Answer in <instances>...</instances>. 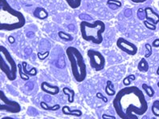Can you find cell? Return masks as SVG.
I'll return each mask as SVG.
<instances>
[{
  "label": "cell",
  "instance_id": "obj_23",
  "mask_svg": "<svg viewBox=\"0 0 159 119\" xmlns=\"http://www.w3.org/2000/svg\"><path fill=\"white\" fill-rule=\"evenodd\" d=\"M135 79H136V78H135V76H134V74L128 75L127 77H125L123 79V84H124V86H125V87H128V86L130 85L131 82H132V81H134Z\"/></svg>",
  "mask_w": 159,
  "mask_h": 119
},
{
  "label": "cell",
  "instance_id": "obj_3",
  "mask_svg": "<svg viewBox=\"0 0 159 119\" xmlns=\"http://www.w3.org/2000/svg\"><path fill=\"white\" fill-rule=\"evenodd\" d=\"M66 55L70 62L74 79L77 83H82L87 76V68L83 55L80 51L74 46H68L66 49Z\"/></svg>",
  "mask_w": 159,
  "mask_h": 119
},
{
  "label": "cell",
  "instance_id": "obj_25",
  "mask_svg": "<svg viewBox=\"0 0 159 119\" xmlns=\"http://www.w3.org/2000/svg\"><path fill=\"white\" fill-rule=\"evenodd\" d=\"M143 24L145 25V27L147 28V29L149 30H151V31H156V29H157V27H156V25H154V24H153L152 23H150V22L147 21L146 19L143 20Z\"/></svg>",
  "mask_w": 159,
  "mask_h": 119
},
{
  "label": "cell",
  "instance_id": "obj_22",
  "mask_svg": "<svg viewBox=\"0 0 159 119\" xmlns=\"http://www.w3.org/2000/svg\"><path fill=\"white\" fill-rule=\"evenodd\" d=\"M18 70H19V73H20V76L21 78V79H23V81L29 80V75L23 72V69L22 64H18Z\"/></svg>",
  "mask_w": 159,
  "mask_h": 119
},
{
  "label": "cell",
  "instance_id": "obj_15",
  "mask_svg": "<svg viewBox=\"0 0 159 119\" xmlns=\"http://www.w3.org/2000/svg\"><path fill=\"white\" fill-rule=\"evenodd\" d=\"M105 94L108 96H114L116 95V91L113 89V84L111 81L108 80L106 82V86H105Z\"/></svg>",
  "mask_w": 159,
  "mask_h": 119
},
{
  "label": "cell",
  "instance_id": "obj_28",
  "mask_svg": "<svg viewBox=\"0 0 159 119\" xmlns=\"http://www.w3.org/2000/svg\"><path fill=\"white\" fill-rule=\"evenodd\" d=\"M27 74L29 75V76H35V75L37 74L36 68H35V67L31 68L30 70L27 71Z\"/></svg>",
  "mask_w": 159,
  "mask_h": 119
},
{
  "label": "cell",
  "instance_id": "obj_9",
  "mask_svg": "<svg viewBox=\"0 0 159 119\" xmlns=\"http://www.w3.org/2000/svg\"><path fill=\"white\" fill-rule=\"evenodd\" d=\"M40 88L42 91L49 95H57L60 93V87L57 86H53L47 82H43L40 85Z\"/></svg>",
  "mask_w": 159,
  "mask_h": 119
},
{
  "label": "cell",
  "instance_id": "obj_27",
  "mask_svg": "<svg viewBox=\"0 0 159 119\" xmlns=\"http://www.w3.org/2000/svg\"><path fill=\"white\" fill-rule=\"evenodd\" d=\"M48 55H49V51L45 52V53H43V54H42V53H38V58H39L40 60H44Z\"/></svg>",
  "mask_w": 159,
  "mask_h": 119
},
{
  "label": "cell",
  "instance_id": "obj_12",
  "mask_svg": "<svg viewBox=\"0 0 159 119\" xmlns=\"http://www.w3.org/2000/svg\"><path fill=\"white\" fill-rule=\"evenodd\" d=\"M62 113L64 115L74 116V117H80L82 116V111L80 109H72L71 110L69 106H64L62 107Z\"/></svg>",
  "mask_w": 159,
  "mask_h": 119
},
{
  "label": "cell",
  "instance_id": "obj_2",
  "mask_svg": "<svg viewBox=\"0 0 159 119\" xmlns=\"http://www.w3.org/2000/svg\"><path fill=\"white\" fill-rule=\"evenodd\" d=\"M26 19L21 12L15 10L7 0H0V30L13 31L25 25Z\"/></svg>",
  "mask_w": 159,
  "mask_h": 119
},
{
  "label": "cell",
  "instance_id": "obj_33",
  "mask_svg": "<svg viewBox=\"0 0 159 119\" xmlns=\"http://www.w3.org/2000/svg\"><path fill=\"white\" fill-rule=\"evenodd\" d=\"M130 1L134 3H143V2H146L147 0H130Z\"/></svg>",
  "mask_w": 159,
  "mask_h": 119
},
{
  "label": "cell",
  "instance_id": "obj_26",
  "mask_svg": "<svg viewBox=\"0 0 159 119\" xmlns=\"http://www.w3.org/2000/svg\"><path fill=\"white\" fill-rule=\"evenodd\" d=\"M145 46H146V54H145V58H149V57L152 55V46L150 44H149V43H146Z\"/></svg>",
  "mask_w": 159,
  "mask_h": 119
},
{
  "label": "cell",
  "instance_id": "obj_30",
  "mask_svg": "<svg viewBox=\"0 0 159 119\" xmlns=\"http://www.w3.org/2000/svg\"><path fill=\"white\" fill-rule=\"evenodd\" d=\"M152 46L155 47V48L159 47V39H156L155 40H153V43H152Z\"/></svg>",
  "mask_w": 159,
  "mask_h": 119
},
{
  "label": "cell",
  "instance_id": "obj_6",
  "mask_svg": "<svg viewBox=\"0 0 159 119\" xmlns=\"http://www.w3.org/2000/svg\"><path fill=\"white\" fill-rule=\"evenodd\" d=\"M0 111L17 113L21 111V106L16 101L8 99L2 90L0 91Z\"/></svg>",
  "mask_w": 159,
  "mask_h": 119
},
{
  "label": "cell",
  "instance_id": "obj_11",
  "mask_svg": "<svg viewBox=\"0 0 159 119\" xmlns=\"http://www.w3.org/2000/svg\"><path fill=\"white\" fill-rule=\"evenodd\" d=\"M34 17L36 19H39L40 20L46 19L48 17V13L43 7H36L33 12Z\"/></svg>",
  "mask_w": 159,
  "mask_h": 119
},
{
  "label": "cell",
  "instance_id": "obj_19",
  "mask_svg": "<svg viewBox=\"0 0 159 119\" xmlns=\"http://www.w3.org/2000/svg\"><path fill=\"white\" fill-rule=\"evenodd\" d=\"M58 35L60 37V39L66 41V42H71V41L73 40V38H72V36H71V35H69L68 33L64 32V31H59Z\"/></svg>",
  "mask_w": 159,
  "mask_h": 119
},
{
  "label": "cell",
  "instance_id": "obj_4",
  "mask_svg": "<svg viewBox=\"0 0 159 119\" xmlns=\"http://www.w3.org/2000/svg\"><path fill=\"white\" fill-rule=\"evenodd\" d=\"M80 31L82 39L93 44H101L103 42V33L105 31V24L101 20L93 23L84 20L80 23Z\"/></svg>",
  "mask_w": 159,
  "mask_h": 119
},
{
  "label": "cell",
  "instance_id": "obj_8",
  "mask_svg": "<svg viewBox=\"0 0 159 119\" xmlns=\"http://www.w3.org/2000/svg\"><path fill=\"white\" fill-rule=\"evenodd\" d=\"M116 46L120 49L121 51L125 52L129 55L134 56L138 53V46L136 45L133 43V42H130L129 41H128L127 39H124L122 37L119 38L117 40H116Z\"/></svg>",
  "mask_w": 159,
  "mask_h": 119
},
{
  "label": "cell",
  "instance_id": "obj_32",
  "mask_svg": "<svg viewBox=\"0 0 159 119\" xmlns=\"http://www.w3.org/2000/svg\"><path fill=\"white\" fill-rule=\"evenodd\" d=\"M8 42H10V44H13V43H15V42H16V39H15L14 37L9 36L8 37Z\"/></svg>",
  "mask_w": 159,
  "mask_h": 119
},
{
  "label": "cell",
  "instance_id": "obj_13",
  "mask_svg": "<svg viewBox=\"0 0 159 119\" xmlns=\"http://www.w3.org/2000/svg\"><path fill=\"white\" fill-rule=\"evenodd\" d=\"M138 70L140 72H142V73H146L149 70V63L146 61V58H143L140 60L138 64Z\"/></svg>",
  "mask_w": 159,
  "mask_h": 119
},
{
  "label": "cell",
  "instance_id": "obj_34",
  "mask_svg": "<svg viewBox=\"0 0 159 119\" xmlns=\"http://www.w3.org/2000/svg\"><path fill=\"white\" fill-rule=\"evenodd\" d=\"M156 74L159 75V66H158V68L157 69V71H156Z\"/></svg>",
  "mask_w": 159,
  "mask_h": 119
},
{
  "label": "cell",
  "instance_id": "obj_5",
  "mask_svg": "<svg viewBox=\"0 0 159 119\" xmlns=\"http://www.w3.org/2000/svg\"><path fill=\"white\" fill-rule=\"evenodd\" d=\"M0 70L9 81H15L17 74L18 65L10 52L4 46H0Z\"/></svg>",
  "mask_w": 159,
  "mask_h": 119
},
{
  "label": "cell",
  "instance_id": "obj_14",
  "mask_svg": "<svg viewBox=\"0 0 159 119\" xmlns=\"http://www.w3.org/2000/svg\"><path fill=\"white\" fill-rule=\"evenodd\" d=\"M63 93L64 95L68 96V102L69 103H72L74 102V98H75V91L72 89L68 88V87H64L63 88Z\"/></svg>",
  "mask_w": 159,
  "mask_h": 119
},
{
  "label": "cell",
  "instance_id": "obj_29",
  "mask_svg": "<svg viewBox=\"0 0 159 119\" xmlns=\"http://www.w3.org/2000/svg\"><path fill=\"white\" fill-rule=\"evenodd\" d=\"M97 98H101V100H102L103 102H108V99H107V98H105V96H103V94H101V93H97Z\"/></svg>",
  "mask_w": 159,
  "mask_h": 119
},
{
  "label": "cell",
  "instance_id": "obj_31",
  "mask_svg": "<svg viewBox=\"0 0 159 119\" xmlns=\"http://www.w3.org/2000/svg\"><path fill=\"white\" fill-rule=\"evenodd\" d=\"M102 118H104V119H107V118L116 119V117H114V116H111V115H107V114H103Z\"/></svg>",
  "mask_w": 159,
  "mask_h": 119
},
{
  "label": "cell",
  "instance_id": "obj_10",
  "mask_svg": "<svg viewBox=\"0 0 159 119\" xmlns=\"http://www.w3.org/2000/svg\"><path fill=\"white\" fill-rule=\"evenodd\" d=\"M145 12H146V19L154 24V25H157L159 23L158 14L154 11L153 8L149 7V6L145 8Z\"/></svg>",
  "mask_w": 159,
  "mask_h": 119
},
{
  "label": "cell",
  "instance_id": "obj_20",
  "mask_svg": "<svg viewBox=\"0 0 159 119\" xmlns=\"http://www.w3.org/2000/svg\"><path fill=\"white\" fill-rule=\"evenodd\" d=\"M142 89L145 90L146 94H147L149 98L153 97V95H154V90H153V89L151 87L148 86L146 83H143V84H142Z\"/></svg>",
  "mask_w": 159,
  "mask_h": 119
},
{
  "label": "cell",
  "instance_id": "obj_17",
  "mask_svg": "<svg viewBox=\"0 0 159 119\" xmlns=\"http://www.w3.org/2000/svg\"><path fill=\"white\" fill-rule=\"evenodd\" d=\"M40 106L42 107V109H45V110H53V111H57V110L60 109V106L59 105V104L54 105L53 106H50L44 102H40Z\"/></svg>",
  "mask_w": 159,
  "mask_h": 119
},
{
  "label": "cell",
  "instance_id": "obj_18",
  "mask_svg": "<svg viewBox=\"0 0 159 119\" xmlns=\"http://www.w3.org/2000/svg\"><path fill=\"white\" fill-rule=\"evenodd\" d=\"M65 2L72 9H77L81 5L82 0H65Z\"/></svg>",
  "mask_w": 159,
  "mask_h": 119
},
{
  "label": "cell",
  "instance_id": "obj_35",
  "mask_svg": "<svg viewBox=\"0 0 159 119\" xmlns=\"http://www.w3.org/2000/svg\"><path fill=\"white\" fill-rule=\"evenodd\" d=\"M157 87H158V88H159V82H158V83H157Z\"/></svg>",
  "mask_w": 159,
  "mask_h": 119
},
{
  "label": "cell",
  "instance_id": "obj_1",
  "mask_svg": "<svg viewBox=\"0 0 159 119\" xmlns=\"http://www.w3.org/2000/svg\"><path fill=\"white\" fill-rule=\"evenodd\" d=\"M115 112L121 119H138L147 112L148 103L138 87H126L119 90L113 101Z\"/></svg>",
  "mask_w": 159,
  "mask_h": 119
},
{
  "label": "cell",
  "instance_id": "obj_7",
  "mask_svg": "<svg viewBox=\"0 0 159 119\" xmlns=\"http://www.w3.org/2000/svg\"><path fill=\"white\" fill-rule=\"evenodd\" d=\"M87 55L89 58V64L91 67L96 71L102 70L105 66V58L101 52L97 50H88Z\"/></svg>",
  "mask_w": 159,
  "mask_h": 119
},
{
  "label": "cell",
  "instance_id": "obj_21",
  "mask_svg": "<svg viewBox=\"0 0 159 119\" xmlns=\"http://www.w3.org/2000/svg\"><path fill=\"white\" fill-rule=\"evenodd\" d=\"M151 111L156 117H159V100H156L153 102L151 106Z\"/></svg>",
  "mask_w": 159,
  "mask_h": 119
},
{
  "label": "cell",
  "instance_id": "obj_24",
  "mask_svg": "<svg viewBox=\"0 0 159 119\" xmlns=\"http://www.w3.org/2000/svg\"><path fill=\"white\" fill-rule=\"evenodd\" d=\"M137 16H138V19L141 21L146 19V12H145V9L143 8H139L138 11H137Z\"/></svg>",
  "mask_w": 159,
  "mask_h": 119
},
{
  "label": "cell",
  "instance_id": "obj_16",
  "mask_svg": "<svg viewBox=\"0 0 159 119\" xmlns=\"http://www.w3.org/2000/svg\"><path fill=\"white\" fill-rule=\"evenodd\" d=\"M107 5H108V6L110 8L111 10L113 11L121 7V6H122L121 2L118 1V0H108L107 1Z\"/></svg>",
  "mask_w": 159,
  "mask_h": 119
}]
</instances>
